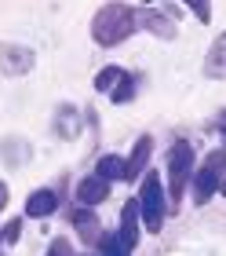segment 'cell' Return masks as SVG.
Masks as SVG:
<instances>
[{
  "mask_svg": "<svg viewBox=\"0 0 226 256\" xmlns=\"http://www.w3.org/2000/svg\"><path fill=\"white\" fill-rule=\"evenodd\" d=\"M91 40L99 48H117V44L132 40L139 33V11L124 0H106V4L91 15Z\"/></svg>",
  "mask_w": 226,
  "mask_h": 256,
  "instance_id": "1",
  "label": "cell"
},
{
  "mask_svg": "<svg viewBox=\"0 0 226 256\" xmlns=\"http://www.w3.org/2000/svg\"><path fill=\"white\" fill-rule=\"evenodd\" d=\"M194 168H197V150H194V143H190V139H172L168 154H164V190H168L172 212L179 208L183 194L190 190Z\"/></svg>",
  "mask_w": 226,
  "mask_h": 256,
  "instance_id": "2",
  "label": "cell"
},
{
  "mask_svg": "<svg viewBox=\"0 0 226 256\" xmlns=\"http://www.w3.org/2000/svg\"><path fill=\"white\" fill-rule=\"evenodd\" d=\"M135 198H139V212H142V230H146V234H161L164 220H168V212H172L168 190H164V176L153 172V168H146L142 180H139Z\"/></svg>",
  "mask_w": 226,
  "mask_h": 256,
  "instance_id": "3",
  "label": "cell"
},
{
  "mask_svg": "<svg viewBox=\"0 0 226 256\" xmlns=\"http://www.w3.org/2000/svg\"><path fill=\"white\" fill-rule=\"evenodd\" d=\"M223 176H226V146H216L201 158V165L194 168V180H190V194H194V205H208L219 198L223 187Z\"/></svg>",
  "mask_w": 226,
  "mask_h": 256,
  "instance_id": "4",
  "label": "cell"
},
{
  "mask_svg": "<svg viewBox=\"0 0 226 256\" xmlns=\"http://www.w3.org/2000/svg\"><path fill=\"white\" fill-rule=\"evenodd\" d=\"M139 30L150 33V37H157V40H175L179 37V11L150 4V8L139 11Z\"/></svg>",
  "mask_w": 226,
  "mask_h": 256,
  "instance_id": "5",
  "label": "cell"
},
{
  "mask_svg": "<svg viewBox=\"0 0 226 256\" xmlns=\"http://www.w3.org/2000/svg\"><path fill=\"white\" fill-rule=\"evenodd\" d=\"M33 66H37V52L29 44L0 40V77H7V80L26 77V74H33Z\"/></svg>",
  "mask_w": 226,
  "mask_h": 256,
  "instance_id": "6",
  "label": "cell"
},
{
  "mask_svg": "<svg viewBox=\"0 0 226 256\" xmlns=\"http://www.w3.org/2000/svg\"><path fill=\"white\" fill-rule=\"evenodd\" d=\"M110 190H113L110 180L88 172V176H80V180L73 183V202H77V205H88V208H99L106 198H110Z\"/></svg>",
  "mask_w": 226,
  "mask_h": 256,
  "instance_id": "7",
  "label": "cell"
},
{
  "mask_svg": "<svg viewBox=\"0 0 226 256\" xmlns=\"http://www.w3.org/2000/svg\"><path fill=\"white\" fill-rule=\"evenodd\" d=\"M51 128H55V136L62 139V143H73V139H80V132H84V114H80L73 102H58L55 114H51Z\"/></svg>",
  "mask_w": 226,
  "mask_h": 256,
  "instance_id": "8",
  "label": "cell"
},
{
  "mask_svg": "<svg viewBox=\"0 0 226 256\" xmlns=\"http://www.w3.org/2000/svg\"><path fill=\"white\" fill-rule=\"evenodd\" d=\"M66 220H69L73 234L84 242V246H95V242H99V234H102V220H99V212H95V208H88V205H73Z\"/></svg>",
  "mask_w": 226,
  "mask_h": 256,
  "instance_id": "9",
  "label": "cell"
},
{
  "mask_svg": "<svg viewBox=\"0 0 226 256\" xmlns=\"http://www.w3.org/2000/svg\"><path fill=\"white\" fill-rule=\"evenodd\" d=\"M58 205H62V198H58L55 187H37L26 194V208H22V216L26 220H51L58 212Z\"/></svg>",
  "mask_w": 226,
  "mask_h": 256,
  "instance_id": "10",
  "label": "cell"
},
{
  "mask_svg": "<svg viewBox=\"0 0 226 256\" xmlns=\"http://www.w3.org/2000/svg\"><path fill=\"white\" fill-rule=\"evenodd\" d=\"M117 234L124 238V246L135 252V246L142 242V212H139V198L132 194L121 205V224H117Z\"/></svg>",
  "mask_w": 226,
  "mask_h": 256,
  "instance_id": "11",
  "label": "cell"
},
{
  "mask_svg": "<svg viewBox=\"0 0 226 256\" xmlns=\"http://www.w3.org/2000/svg\"><path fill=\"white\" fill-rule=\"evenodd\" d=\"M150 161H153V136H139L132 154L124 158V183H139L142 172L150 168Z\"/></svg>",
  "mask_w": 226,
  "mask_h": 256,
  "instance_id": "12",
  "label": "cell"
},
{
  "mask_svg": "<svg viewBox=\"0 0 226 256\" xmlns=\"http://www.w3.org/2000/svg\"><path fill=\"white\" fill-rule=\"evenodd\" d=\"M201 74L208 80H226V30L212 40V48L205 52V62H201Z\"/></svg>",
  "mask_w": 226,
  "mask_h": 256,
  "instance_id": "13",
  "label": "cell"
},
{
  "mask_svg": "<svg viewBox=\"0 0 226 256\" xmlns=\"http://www.w3.org/2000/svg\"><path fill=\"white\" fill-rule=\"evenodd\" d=\"M0 161H4V168H26L33 161V146L22 136H7L0 143Z\"/></svg>",
  "mask_w": 226,
  "mask_h": 256,
  "instance_id": "14",
  "label": "cell"
},
{
  "mask_svg": "<svg viewBox=\"0 0 226 256\" xmlns=\"http://www.w3.org/2000/svg\"><path fill=\"white\" fill-rule=\"evenodd\" d=\"M139 74H132V70H128V74L117 80V84L110 88V102L113 106H128V102H135V96H139Z\"/></svg>",
  "mask_w": 226,
  "mask_h": 256,
  "instance_id": "15",
  "label": "cell"
},
{
  "mask_svg": "<svg viewBox=\"0 0 226 256\" xmlns=\"http://www.w3.org/2000/svg\"><path fill=\"white\" fill-rule=\"evenodd\" d=\"M95 176H102L110 183H124V154H102L95 161Z\"/></svg>",
  "mask_w": 226,
  "mask_h": 256,
  "instance_id": "16",
  "label": "cell"
},
{
  "mask_svg": "<svg viewBox=\"0 0 226 256\" xmlns=\"http://www.w3.org/2000/svg\"><path fill=\"white\" fill-rule=\"evenodd\" d=\"M95 256H132V249L124 246V238L117 234V227L113 230H102L99 242H95Z\"/></svg>",
  "mask_w": 226,
  "mask_h": 256,
  "instance_id": "17",
  "label": "cell"
},
{
  "mask_svg": "<svg viewBox=\"0 0 226 256\" xmlns=\"http://www.w3.org/2000/svg\"><path fill=\"white\" fill-rule=\"evenodd\" d=\"M124 74H128V70H124V66H117V62H113V66H102L99 74H95L91 88L99 92V96H110V88H113V84H117V80H121Z\"/></svg>",
  "mask_w": 226,
  "mask_h": 256,
  "instance_id": "18",
  "label": "cell"
},
{
  "mask_svg": "<svg viewBox=\"0 0 226 256\" xmlns=\"http://www.w3.org/2000/svg\"><path fill=\"white\" fill-rule=\"evenodd\" d=\"M183 4L190 8V15H194L201 26H208L212 15H216V8H212V0H183Z\"/></svg>",
  "mask_w": 226,
  "mask_h": 256,
  "instance_id": "19",
  "label": "cell"
},
{
  "mask_svg": "<svg viewBox=\"0 0 226 256\" xmlns=\"http://www.w3.org/2000/svg\"><path fill=\"white\" fill-rule=\"evenodd\" d=\"M44 256H77V249H73V242H69L66 234H55L51 242H47Z\"/></svg>",
  "mask_w": 226,
  "mask_h": 256,
  "instance_id": "20",
  "label": "cell"
},
{
  "mask_svg": "<svg viewBox=\"0 0 226 256\" xmlns=\"http://www.w3.org/2000/svg\"><path fill=\"white\" fill-rule=\"evenodd\" d=\"M22 227H26V216H15V220H7V224L0 227V234H4V246H15V242L22 238Z\"/></svg>",
  "mask_w": 226,
  "mask_h": 256,
  "instance_id": "21",
  "label": "cell"
},
{
  "mask_svg": "<svg viewBox=\"0 0 226 256\" xmlns=\"http://www.w3.org/2000/svg\"><path fill=\"white\" fill-rule=\"evenodd\" d=\"M212 128L219 132V139H223V146H226V110H219L216 118H212Z\"/></svg>",
  "mask_w": 226,
  "mask_h": 256,
  "instance_id": "22",
  "label": "cell"
},
{
  "mask_svg": "<svg viewBox=\"0 0 226 256\" xmlns=\"http://www.w3.org/2000/svg\"><path fill=\"white\" fill-rule=\"evenodd\" d=\"M11 205V187H7V180H0V212Z\"/></svg>",
  "mask_w": 226,
  "mask_h": 256,
  "instance_id": "23",
  "label": "cell"
},
{
  "mask_svg": "<svg viewBox=\"0 0 226 256\" xmlns=\"http://www.w3.org/2000/svg\"><path fill=\"white\" fill-rule=\"evenodd\" d=\"M139 4H142V8H150V4H157V0H139Z\"/></svg>",
  "mask_w": 226,
  "mask_h": 256,
  "instance_id": "24",
  "label": "cell"
},
{
  "mask_svg": "<svg viewBox=\"0 0 226 256\" xmlns=\"http://www.w3.org/2000/svg\"><path fill=\"white\" fill-rule=\"evenodd\" d=\"M219 194H223V198H226V176H223V187H219Z\"/></svg>",
  "mask_w": 226,
  "mask_h": 256,
  "instance_id": "25",
  "label": "cell"
},
{
  "mask_svg": "<svg viewBox=\"0 0 226 256\" xmlns=\"http://www.w3.org/2000/svg\"><path fill=\"white\" fill-rule=\"evenodd\" d=\"M77 256H95V252H77Z\"/></svg>",
  "mask_w": 226,
  "mask_h": 256,
  "instance_id": "26",
  "label": "cell"
},
{
  "mask_svg": "<svg viewBox=\"0 0 226 256\" xmlns=\"http://www.w3.org/2000/svg\"><path fill=\"white\" fill-rule=\"evenodd\" d=\"M0 249H4V234H0Z\"/></svg>",
  "mask_w": 226,
  "mask_h": 256,
  "instance_id": "27",
  "label": "cell"
}]
</instances>
